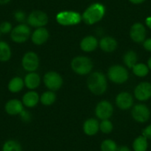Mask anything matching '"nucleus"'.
Wrapping results in <instances>:
<instances>
[{"instance_id":"obj_1","label":"nucleus","mask_w":151,"mask_h":151,"mask_svg":"<svg viewBox=\"0 0 151 151\" xmlns=\"http://www.w3.org/2000/svg\"><path fill=\"white\" fill-rule=\"evenodd\" d=\"M87 85L89 90L96 95L103 94L107 90V80L102 72H96L88 77Z\"/></svg>"},{"instance_id":"obj_2","label":"nucleus","mask_w":151,"mask_h":151,"mask_svg":"<svg viewBox=\"0 0 151 151\" xmlns=\"http://www.w3.org/2000/svg\"><path fill=\"white\" fill-rule=\"evenodd\" d=\"M105 13V7L100 3H94L89 6L82 14V20L88 25L94 24L102 20Z\"/></svg>"},{"instance_id":"obj_3","label":"nucleus","mask_w":151,"mask_h":151,"mask_svg":"<svg viewBox=\"0 0 151 151\" xmlns=\"http://www.w3.org/2000/svg\"><path fill=\"white\" fill-rule=\"evenodd\" d=\"M93 64L91 60L85 56H78L73 59L71 68L74 72L80 75H85L91 72Z\"/></svg>"},{"instance_id":"obj_4","label":"nucleus","mask_w":151,"mask_h":151,"mask_svg":"<svg viewBox=\"0 0 151 151\" xmlns=\"http://www.w3.org/2000/svg\"><path fill=\"white\" fill-rule=\"evenodd\" d=\"M56 22L62 26H73L81 22L82 17L75 11H62L56 16Z\"/></svg>"},{"instance_id":"obj_5","label":"nucleus","mask_w":151,"mask_h":151,"mask_svg":"<svg viewBox=\"0 0 151 151\" xmlns=\"http://www.w3.org/2000/svg\"><path fill=\"white\" fill-rule=\"evenodd\" d=\"M108 78L112 82L117 84L124 83L128 79V72L123 66L114 65L111 66L107 72Z\"/></svg>"},{"instance_id":"obj_6","label":"nucleus","mask_w":151,"mask_h":151,"mask_svg":"<svg viewBox=\"0 0 151 151\" xmlns=\"http://www.w3.org/2000/svg\"><path fill=\"white\" fill-rule=\"evenodd\" d=\"M30 35V29L26 24H21L12 29L10 32V38L16 43L25 42Z\"/></svg>"},{"instance_id":"obj_7","label":"nucleus","mask_w":151,"mask_h":151,"mask_svg":"<svg viewBox=\"0 0 151 151\" xmlns=\"http://www.w3.org/2000/svg\"><path fill=\"white\" fill-rule=\"evenodd\" d=\"M44 83L50 91H57L63 84V79L59 74L56 72H49L44 76Z\"/></svg>"},{"instance_id":"obj_8","label":"nucleus","mask_w":151,"mask_h":151,"mask_svg":"<svg viewBox=\"0 0 151 151\" xmlns=\"http://www.w3.org/2000/svg\"><path fill=\"white\" fill-rule=\"evenodd\" d=\"M22 65L24 69L28 72H35L39 65V59L35 52H28L23 56L22 60Z\"/></svg>"},{"instance_id":"obj_9","label":"nucleus","mask_w":151,"mask_h":151,"mask_svg":"<svg viewBox=\"0 0 151 151\" xmlns=\"http://www.w3.org/2000/svg\"><path fill=\"white\" fill-rule=\"evenodd\" d=\"M48 22L47 14L41 10H34L28 18V22L30 26L34 27H43Z\"/></svg>"},{"instance_id":"obj_10","label":"nucleus","mask_w":151,"mask_h":151,"mask_svg":"<svg viewBox=\"0 0 151 151\" xmlns=\"http://www.w3.org/2000/svg\"><path fill=\"white\" fill-rule=\"evenodd\" d=\"M113 108L110 103L106 100L101 101L96 107V115L98 118L103 120L108 119L113 114Z\"/></svg>"},{"instance_id":"obj_11","label":"nucleus","mask_w":151,"mask_h":151,"mask_svg":"<svg viewBox=\"0 0 151 151\" xmlns=\"http://www.w3.org/2000/svg\"><path fill=\"white\" fill-rule=\"evenodd\" d=\"M150 115L149 109L143 104H138L133 107L132 110V116L133 119L139 122H144L148 120Z\"/></svg>"},{"instance_id":"obj_12","label":"nucleus","mask_w":151,"mask_h":151,"mask_svg":"<svg viewBox=\"0 0 151 151\" xmlns=\"http://www.w3.org/2000/svg\"><path fill=\"white\" fill-rule=\"evenodd\" d=\"M135 97L141 101L148 100L151 97V84L149 83H141L135 88Z\"/></svg>"},{"instance_id":"obj_13","label":"nucleus","mask_w":151,"mask_h":151,"mask_svg":"<svg viewBox=\"0 0 151 151\" xmlns=\"http://www.w3.org/2000/svg\"><path fill=\"white\" fill-rule=\"evenodd\" d=\"M130 35L133 41L136 43H141L145 39L146 29L143 24H142L141 23H136L131 27Z\"/></svg>"},{"instance_id":"obj_14","label":"nucleus","mask_w":151,"mask_h":151,"mask_svg":"<svg viewBox=\"0 0 151 151\" xmlns=\"http://www.w3.org/2000/svg\"><path fill=\"white\" fill-rule=\"evenodd\" d=\"M115 103L120 109L127 110L133 106V97L128 92H125V91L121 92L117 95L115 98Z\"/></svg>"},{"instance_id":"obj_15","label":"nucleus","mask_w":151,"mask_h":151,"mask_svg":"<svg viewBox=\"0 0 151 151\" xmlns=\"http://www.w3.org/2000/svg\"><path fill=\"white\" fill-rule=\"evenodd\" d=\"M49 38V32L44 27H38L31 35V40L36 45H41L47 41Z\"/></svg>"},{"instance_id":"obj_16","label":"nucleus","mask_w":151,"mask_h":151,"mask_svg":"<svg viewBox=\"0 0 151 151\" xmlns=\"http://www.w3.org/2000/svg\"><path fill=\"white\" fill-rule=\"evenodd\" d=\"M23 109L22 103L20 100H16V99H13L7 101L4 106V110L6 113L9 115L19 114Z\"/></svg>"},{"instance_id":"obj_17","label":"nucleus","mask_w":151,"mask_h":151,"mask_svg":"<svg viewBox=\"0 0 151 151\" xmlns=\"http://www.w3.org/2000/svg\"><path fill=\"white\" fill-rule=\"evenodd\" d=\"M117 41L113 37L107 36L102 38L99 42L100 48L105 52H113L117 48Z\"/></svg>"},{"instance_id":"obj_18","label":"nucleus","mask_w":151,"mask_h":151,"mask_svg":"<svg viewBox=\"0 0 151 151\" xmlns=\"http://www.w3.org/2000/svg\"><path fill=\"white\" fill-rule=\"evenodd\" d=\"M98 47V41L95 37L92 35L85 37L81 40L80 43V47L81 50L87 52H90L96 49Z\"/></svg>"},{"instance_id":"obj_19","label":"nucleus","mask_w":151,"mask_h":151,"mask_svg":"<svg viewBox=\"0 0 151 151\" xmlns=\"http://www.w3.org/2000/svg\"><path fill=\"white\" fill-rule=\"evenodd\" d=\"M84 134L87 136H94L99 130V123L96 119H89L84 122L83 125Z\"/></svg>"},{"instance_id":"obj_20","label":"nucleus","mask_w":151,"mask_h":151,"mask_svg":"<svg viewBox=\"0 0 151 151\" xmlns=\"http://www.w3.org/2000/svg\"><path fill=\"white\" fill-rule=\"evenodd\" d=\"M40 77L34 72H30L25 76L24 83L25 85L30 89H35L40 85Z\"/></svg>"},{"instance_id":"obj_21","label":"nucleus","mask_w":151,"mask_h":151,"mask_svg":"<svg viewBox=\"0 0 151 151\" xmlns=\"http://www.w3.org/2000/svg\"><path fill=\"white\" fill-rule=\"evenodd\" d=\"M39 101V96L35 91H29L24 94L22 103L28 108L35 107Z\"/></svg>"},{"instance_id":"obj_22","label":"nucleus","mask_w":151,"mask_h":151,"mask_svg":"<svg viewBox=\"0 0 151 151\" xmlns=\"http://www.w3.org/2000/svg\"><path fill=\"white\" fill-rule=\"evenodd\" d=\"M24 85H25V83L22 78H19V77H15V78H12L10 82L8 83L7 88L10 92L17 93L22 91Z\"/></svg>"},{"instance_id":"obj_23","label":"nucleus","mask_w":151,"mask_h":151,"mask_svg":"<svg viewBox=\"0 0 151 151\" xmlns=\"http://www.w3.org/2000/svg\"><path fill=\"white\" fill-rule=\"evenodd\" d=\"M11 58V50L7 43L0 41V61L5 62Z\"/></svg>"},{"instance_id":"obj_24","label":"nucleus","mask_w":151,"mask_h":151,"mask_svg":"<svg viewBox=\"0 0 151 151\" xmlns=\"http://www.w3.org/2000/svg\"><path fill=\"white\" fill-rule=\"evenodd\" d=\"M123 60H124V63H125L127 67L132 69L137 63V54L132 50L127 52L123 57Z\"/></svg>"},{"instance_id":"obj_25","label":"nucleus","mask_w":151,"mask_h":151,"mask_svg":"<svg viewBox=\"0 0 151 151\" xmlns=\"http://www.w3.org/2000/svg\"><path fill=\"white\" fill-rule=\"evenodd\" d=\"M134 151H146L147 149V141L144 136H140L134 140L133 143Z\"/></svg>"},{"instance_id":"obj_26","label":"nucleus","mask_w":151,"mask_h":151,"mask_svg":"<svg viewBox=\"0 0 151 151\" xmlns=\"http://www.w3.org/2000/svg\"><path fill=\"white\" fill-rule=\"evenodd\" d=\"M56 96L55 93L52 91H45L41 94V97H40V100L41 103L44 106H50L53 104L55 101H56Z\"/></svg>"},{"instance_id":"obj_27","label":"nucleus","mask_w":151,"mask_h":151,"mask_svg":"<svg viewBox=\"0 0 151 151\" xmlns=\"http://www.w3.org/2000/svg\"><path fill=\"white\" fill-rule=\"evenodd\" d=\"M2 151H22V146L15 140H7L2 146Z\"/></svg>"},{"instance_id":"obj_28","label":"nucleus","mask_w":151,"mask_h":151,"mask_svg":"<svg viewBox=\"0 0 151 151\" xmlns=\"http://www.w3.org/2000/svg\"><path fill=\"white\" fill-rule=\"evenodd\" d=\"M132 69H133V73L138 77L146 76L149 72L148 67L144 63H136Z\"/></svg>"},{"instance_id":"obj_29","label":"nucleus","mask_w":151,"mask_h":151,"mask_svg":"<svg viewBox=\"0 0 151 151\" xmlns=\"http://www.w3.org/2000/svg\"><path fill=\"white\" fill-rule=\"evenodd\" d=\"M101 150L102 151H117L118 147L114 141L111 139H106L102 142Z\"/></svg>"},{"instance_id":"obj_30","label":"nucleus","mask_w":151,"mask_h":151,"mask_svg":"<svg viewBox=\"0 0 151 151\" xmlns=\"http://www.w3.org/2000/svg\"><path fill=\"white\" fill-rule=\"evenodd\" d=\"M113 126L112 122L108 119H103L99 125V129L104 134H110L113 131Z\"/></svg>"},{"instance_id":"obj_31","label":"nucleus","mask_w":151,"mask_h":151,"mask_svg":"<svg viewBox=\"0 0 151 151\" xmlns=\"http://www.w3.org/2000/svg\"><path fill=\"white\" fill-rule=\"evenodd\" d=\"M12 24L9 22H3L0 24V32L2 34H7L11 32Z\"/></svg>"},{"instance_id":"obj_32","label":"nucleus","mask_w":151,"mask_h":151,"mask_svg":"<svg viewBox=\"0 0 151 151\" xmlns=\"http://www.w3.org/2000/svg\"><path fill=\"white\" fill-rule=\"evenodd\" d=\"M20 115V118L24 122H30L31 121V119H32V115L30 113L29 111L25 110H22V112L19 114Z\"/></svg>"},{"instance_id":"obj_33","label":"nucleus","mask_w":151,"mask_h":151,"mask_svg":"<svg viewBox=\"0 0 151 151\" xmlns=\"http://www.w3.org/2000/svg\"><path fill=\"white\" fill-rule=\"evenodd\" d=\"M25 18H26L25 13H24V12L21 11V10H18V11L15 12L14 13L15 20L17 21V22H19V23H22V22H25Z\"/></svg>"},{"instance_id":"obj_34","label":"nucleus","mask_w":151,"mask_h":151,"mask_svg":"<svg viewBox=\"0 0 151 151\" xmlns=\"http://www.w3.org/2000/svg\"><path fill=\"white\" fill-rule=\"evenodd\" d=\"M143 136L147 139H151V125H148L143 131Z\"/></svg>"},{"instance_id":"obj_35","label":"nucleus","mask_w":151,"mask_h":151,"mask_svg":"<svg viewBox=\"0 0 151 151\" xmlns=\"http://www.w3.org/2000/svg\"><path fill=\"white\" fill-rule=\"evenodd\" d=\"M144 47L147 51H151V38L145 40L144 42Z\"/></svg>"},{"instance_id":"obj_36","label":"nucleus","mask_w":151,"mask_h":151,"mask_svg":"<svg viewBox=\"0 0 151 151\" xmlns=\"http://www.w3.org/2000/svg\"><path fill=\"white\" fill-rule=\"evenodd\" d=\"M117 151H130V150L127 146H121V147H118Z\"/></svg>"},{"instance_id":"obj_37","label":"nucleus","mask_w":151,"mask_h":151,"mask_svg":"<svg viewBox=\"0 0 151 151\" xmlns=\"http://www.w3.org/2000/svg\"><path fill=\"white\" fill-rule=\"evenodd\" d=\"M146 24L147 25L148 27H150L151 29V16H150V17L146 19Z\"/></svg>"},{"instance_id":"obj_38","label":"nucleus","mask_w":151,"mask_h":151,"mask_svg":"<svg viewBox=\"0 0 151 151\" xmlns=\"http://www.w3.org/2000/svg\"><path fill=\"white\" fill-rule=\"evenodd\" d=\"M129 1H130V2L133 3V4H141V3L144 2V1H145V0H129Z\"/></svg>"},{"instance_id":"obj_39","label":"nucleus","mask_w":151,"mask_h":151,"mask_svg":"<svg viewBox=\"0 0 151 151\" xmlns=\"http://www.w3.org/2000/svg\"><path fill=\"white\" fill-rule=\"evenodd\" d=\"M10 1V0H0V4H6Z\"/></svg>"},{"instance_id":"obj_40","label":"nucleus","mask_w":151,"mask_h":151,"mask_svg":"<svg viewBox=\"0 0 151 151\" xmlns=\"http://www.w3.org/2000/svg\"><path fill=\"white\" fill-rule=\"evenodd\" d=\"M147 63H148V67L151 69V58L149 59V60H148Z\"/></svg>"},{"instance_id":"obj_41","label":"nucleus","mask_w":151,"mask_h":151,"mask_svg":"<svg viewBox=\"0 0 151 151\" xmlns=\"http://www.w3.org/2000/svg\"><path fill=\"white\" fill-rule=\"evenodd\" d=\"M1 32H0V36H1Z\"/></svg>"}]
</instances>
